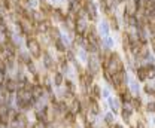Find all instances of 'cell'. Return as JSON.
Returning <instances> with one entry per match:
<instances>
[{"label": "cell", "instance_id": "9", "mask_svg": "<svg viewBox=\"0 0 155 128\" xmlns=\"http://www.w3.org/2000/svg\"><path fill=\"white\" fill-rule=\"evenodd\" d=\"M90 97L94 100H100L102 98V86L97 84H93L90 86Z\"/></svg>", "mask_w": 155, "mask_h": 128}, {"label": "cell", "instance_id": "24", "mask_svg": "<svg viewBox=\"0 0 155 128\" xmlns=\"http://www.w3.org/2000/svg\"><path fill=\"white\" fill-rule=\"evenodd\" d=\"M73 128H79V125H75V127H73Z\"/></svg>", "mask_w": 155, "mask_h": 128}, {"label": "cell", "instance_id": "11", "mask_svg": "<svg viewBox=\"0 0 155 128\" xmlns=\"http://www.w3.org/2000/svg\"><path fill=\"white\" fill-rule=\"evenodd\" d=\"M130 106H131V109H133V110L142 112V109H143L142 98H140L139 95H133V98H131V101H130Z\"/></svg>", "mask_w": 155, "mask_h": 128}, {"label": "cell", "instance_id": "5", "mask_svg": "<svg viewBox=\"0 0 155 128\" xmlns=\"http://www.w3.org/2000/svg\"><path fill=\"white\" fill-rule=\"evenodd\" d=\"M124 13H127L128 16H136V13H137V6H136V1H134V0H128V1H125Z\"/></svg>", "mask_w": 155, "mask_h": 128}, {"label": "cell", "instance_id": "1", "mask_svg": "<svg viewBox=\"0 0 155 128\" xmlns=\"http://www.w3.org/2000/svg\"><path fill=\"white\" fill-rule=\"evenodd\" d=\"M27 49H29V54L35 58V60H39V58H42V55H43V49H42V46H40V43L36 37H27Z\"/></svg>", "mask_w": 155, "mask_h": 128}, {"label": "cell", "instance_id": "4", "mask_svg": "<svg viewBox=\"0 0 155 128\" xmlns=\"http://www.w3.org/2000/svg\"><path fill=\"white\" fill-rule=\"evenodd\" d=\"M81 110H82L81 98H79V95H76V98H75L72 103H69V112H70V113H73V115H76V116H79Z\"/></svg>", "mask_w": 155, "mask_h": 128}, {"label": "cell", "instance_id": "16", "mask_svg": "<svg viewBox=\"0 0 155 128\" xmlns=\"http://www.w3.org/2000/svg\"><path fill=\"white\" fill-rule=\"evenodd\" d=\"M105 124H106L108 128H112L115 125V115H114L112 112H109V113L105 115Z\"/></svg>", "mask_w": 155, "mask_h": 128}, {"label": "cell", "instance_id": "18", "mask_svg": "<svg viewBox=\"0 0 155 128\" xmlns=\"http://www.w3.org/2000/svg\"><path fill=\"white\" fill-rule=\"evenodd\" d=\"M143 91H145L148 95H155V88L151 85H145L143 86Z\"/></svg>", "mask_w": 155, "mask_h": 128}, {"label": "cell", "instance_id": "12", "mask_svg": "<svg viewBox=\"0 0 155 128\" xmlns=\"http://www.w3.org/2000/svg\"><path fill=\"white\" fill-rule=\"evenodd\" d=\"M5 88L11 92V94H14V92H17L18 91V84H17V81L14 79V78H8L6 81H5Z\"/></svg>", "mask_w": 155, "mask_h": 128}, {"label": "cell", "instance_id": "23", "mask_svg": "<svg viewBox=\"0 0 155 128\" xmlns=\"http://www.w3.org/2000/svg\"><path fill=\"white\" fill-rule=\"evenodd\" d=\"M112 128H124V127H122L121 124H115V125H114V127H112Z\"/></svg>", "mask_w": 155, "mask_h": 128}, {"label": "cell", "instance_id": "14", "mask_svg": "<svg viewBox=\"0 0 155 128\" xmlns=\"http://www.w3.org/2000/svg\"><path fill=\"white\" fill-rule=\"evenodd\" d=\"M54 48H55V51H58V54H66V52H67V49H69V48H67V45L63 42L61 39L54 42Z\"/></svg>", "mask_w": 155, "mask_h": 128}, {"label": "cell", "instance_id": "7", "mask_svg": "<svg viewBox=\"0 0 155 128\" xmlns=\"http://www.w3.org/2000/svg\"><path fill=\"white\" fill-rule=\"evenodd\" d=\"M64 73H61L60 70L58 72H55V73H52V85L57 86V88H61V86L64 85Z\"/></svg>", "mask_w": 155, "mask_h": 128}, {"label": "cell", "instance_id": "20", "mask_svg": "<svg viewBox=\"0 0 155 128\" xmlns=\"http://www.w3.org/2000/svg\"><path fill=\"white\" fill-rule=\"evenodd\" d=\"M102 33L105 34V36H108V33H109V24L108 22H102Z\"/></svg>", "mask_w": 155, "mask_h": 128}, {"label": "cell", "instance_id": "2", "mask_svg": "<svg viewBox=\"0 0 155 128\" xmlns=\"http://www.w3.org/2000/svg\"><path fill=\"white\" fill-rule=\"evenodd\" d=\"M108 104H109L111 112H112L114 115H115V113H119L121 109H122V103L119 101L118 97H109V98H108Z\"/></svg>", "mask_w": 155, "mask_h": 128}, {"label": "cell", "instance_id": "22", "mask_svg": "<svg viewBox=\"0 0 155 128\" xmlns=\"http://www.w3.org/2000/svg\"><path fill=\"white\" fill-rule=\"evenodd\" d=\"M131 89H133V91H139V85H137L134 81H131ZM131 89H130V91H131Z\"/></svg>", "mask_w": 155, "mask_h": 128}, {"label": "cell", "instance_id": "21", "mask_svg": "<svg viewBox=\"0 0 155 128\" xmlns=\"http://www.w3.org/2000/svg\"><path fill=\"white\" fill-rule=\"evenodd\" d=\"M149 43H151V48H152V51L155 52V36L149 37Z\"/></svg>", "mask_w": 155, "mask_h": 128}, {"label": "cell", "instance_id": "8", "mask_svg": "<svg viewBox=\"0 0 155 128\" xmlns=\"http://www.w3.org/2000/svg\"><path fill=\"white\" fill-rule=\"evenodd\" d=\"M46 34H48V37L51 39L52 45H54L55 40H60V39H61V31H60V28H58V27H55V25H52V27H51V30H49Z\"/></svg>", "mask_w": 155, "mask_h": 128}, {"label": "cell", "instance_id": "3", "mask_svg": "<svg viewBox=\"0 0 155 128\" xmlns=\"http://www.w3.org/2000/svg\"><path fill=\"white\" fill-rule=\"evenodd\" d=\"M39 12H40L45 18H51V16H52V12H54V7H52L48 1H40V3H39Z\"/></svg>", "mask_w": 155, "mask_h": 128}, {"label": "cell", "instance_id": "6", "mask_svg": "<svg viewBox=\"0 0 155 128\" xmlns=\"http://www.w3.org/2000/svg\"><path fill=\"white\" fill-rule=\"evenodd\" d=\"M51 27H52V22H51V19H49V18H46V19L40 21V22L38 24L39 34H46V33L51 30Z\"/></svg>", "mask_w": 155, "mask_h": 128}, {"label": "cell", "instance_id": "25", "mask_svg": "<svg viewBox=\"0 0 155 128\" xmlns=\"http://www.w3.org/2000/svg\"><path fill=\"white\" fill-rule=\"evenodd\" d=\"M40 1H46V0H40Z\"/></svg>", "mask_w": 155, "mask_h": 128}, {"label": "cell", "instance_id": "15", "mask_svg": "<svg viewBox=\"0 0 155 128\" xmlns=\"http://www.w3.org/2000/svg\"><path fill=\"white\" fill-rule=\"evenodd\" d=\"M108 19H109V27H111L112 30H119V22H118V19H116L115 13H109V15H108Z\"/></svg>", "mask_w": 155, "mask_h": 128}, {"label": "cell", "instance_id": "17", "mask_svg": "<svg viewBox=\"0 0 155 128\" xmlns=\"http://www.w3.org/2000/svg\"><path fill=\"white\" fill-rule=\"evenodd\" d=\"M64 86H66V91H69L72 94H76V86L70 79H64Z\"/></svg>", "mask_w": 155, "mask_h": 128}, {"label": "cell", "instance_id": "10", "mask_svg": "<svg viewBox=\"0 0 155 128\" xmlns=\"http://www.w3.org/2000/svg\"><path fill=\"white\" fill-rule=\"evenodd\" d=\"M66 16H67V13H64V10H63L61 7H55L54 12H52V16H51V18H54V21L64 22V21H66Z\"/></svg>", "mask_w": 155, "mask_h": 128}, {"label": "cell", "instance_id": "13", "mask_svg": "<svg viewBox=\"0 0 155 128\" xmlns=\"http://www.w3.org/2000/svg\"><path fill=\"white\" fill-rule=\"evenodd\" d=\"M134 72H136V78H137V81L145 82V81L148 79V72H146V67H145V66H139Z\"/></svg>", "mask_w": 155, "mask_h": 128}, {"label": "cell", "instance_id": "19", "mask_svg": "<svg viewBox=\"0 0 155 128\" xmlns=\"http://www.w3.org/2000/svg\"><path fill=\"white\" fill-rule=\"evenodd\" d=\"M30 128H49V124H46V122H38L36 121Z\"/></svg>", "mask_w": 155, "mask_h": 128}]
</instances>
